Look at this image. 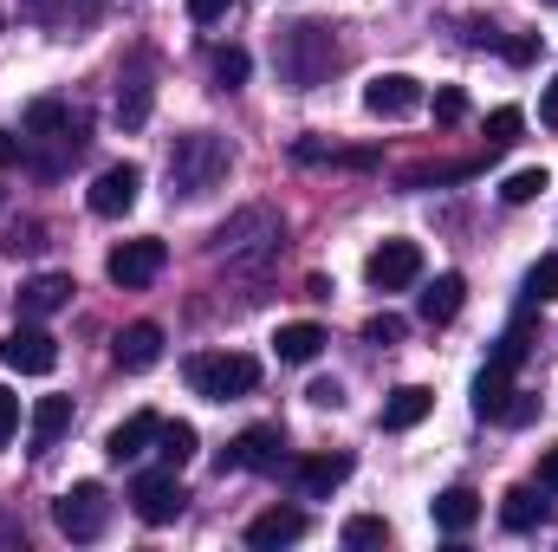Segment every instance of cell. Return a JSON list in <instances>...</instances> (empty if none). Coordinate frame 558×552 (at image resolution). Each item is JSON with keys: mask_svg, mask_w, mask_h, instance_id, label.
<instances>
[{"mask_svg": "<svg viewBox=\"0 0 558 552\" xmlns=\"http://www.w3.org/2000/svg\"><path fill=\"white\" fill-rule=\"evenodd\" d=\"M553 7H558V0H553Z\"/></svg>", "mask_w": 558, "mask_h": 552, "instance_id": "44", "label": "cell"}, {"mask_svg": "<svg viewBox=\"0 0 558 552\" xmlns=\"http://www.w3.org/2000/svg\"><path fill=\"white\" fill-rule=\"evenodd\" d=\"M13 429H20V397L0 384V442H13Z\"/></svg>", "mask_w": 558, "mask_h": 552, "instance_id": "37", "label": "cell"}, {"mask_svg": "<svg viewBox=\"0 0 558 552\" xmlns=\"http://www.w3.org/2000/svg\"><path fill=\"white\" fill-rule=\"evenodd\" d=\"M526 345H533V325H526V319H520V325H507V338H500V345H494V358H500V364H513V371H520V358H526Z\"/></svg>", "mask_w": 558, "mask_h": 552, "instance_id": "33", "label": "cell"}, {"mask_svg": "<svg viewBox=\"0 0 558 552\" xmlns=\"http://www.w3.org/2000/svg\"><path fill=\"white\" fill-rule=\"evenodd\" d=\"M364 111L371 118H410V111H422V79H410V72H377L364 85Z\"/></svg>", "mask_w": 558, "mask_h": 552, "instance_id": "13", "label": "cell"}, {"mask_svg": "<svg viewBox=\"0 0 558 552\" xmlns=\"http://www.w3.org/2000/svg\"><path fill=\"white\" fill-rule=\"evenodd\" d=\"M0 364L20 371V377H46V371L59 364V338L39 332V319H20V325L0 338Z\"/></svg>", "mask_w": 558, "mask_h": 552, "instance_id": "7", "label": "cell"}, {"mask_svg": "<svg viewBox=\"0 0 558 552\" xmlns=\"http://www.w3.org/2000/svg\"><path fill=\"white\" fill-rule=\"evenodd\" d=\"M507 59H513V65H533V59H539V39H507Z\"/></svg>", "mask_w": 558, "mask_h": 552, "instance_id": "40", "label": "cell"}, {"mask_svg": "<svg viewBox=\"0 0 558 552\" xmlns=\"http://www.w3.org/2000/svg\"><path fill=\"white\" fill-rule=\"evenodd\" d=\"M507 391H513V364L487 358V371L474 377V416H481V422H494V416H500V404H507Z\"/></svg>", "mask_w": 558, "mask_h": 552, "instance_id": "22", "label": "cell"}, {"mask_svg": "<svg viewBox=\"0 0 558 552\" xmlns=\"http://www.w3.org/2000/svg\"><path fill=\"white\" fill-rule=\"evenodd\" d=\"M351 552L364 547H390V520H377V514H357V520H344V533H338Z\"/></svg>", "mask_w": 558, "mask_h": 552, "instance_id": "28", "label": "cell"}, {"mask_svg": "<svg viewBox=\"0 0 558 552\" xmlns=\"http://www.w3.org/2000/svg\"><path fill=\"white\" fill-rule=\"evenodd\" d=\"M539 124H553L558 131V79L546 85V98H539Z\"/></svg>", "mask_w": 558, "mask_h": 552, "instance_id": "43", "label": "cell"}, {"mask_svg": "<svg viewBox=\"0 0 558 552\" xmlns=\"http://www.w3.org/2000/svg\"><path fill=\"white\" fill-rule=\"evenodd\" d=\"M228 143L215 137V131H189V137L169 143V189L182 195V202H195V195H208V189H221V176H228Z\"/></svg>", "mask_w": 558, "mask_h": 552, "instance_id": "2", "label": "cell"}, {"mask_svg": "<svg viewBox=\"0 0 558 552\" xmlns=\"http://www.w3.org/2000/svg\"><path fill=\"white\" fill-rule=\"evenodd\" d=\"M428 514H435L441 533H468V527L481 520V494H474V488H441V494L428 501Z\"/></svg>", "mask_w": 558, "mask_h": 552, "instance_id": "20", "label": "cell"}, {"mask_svg": "<svg viewBox=\"0 0 558 552\" xmlns=\"http://www.w3.org/2000/svg\"><path fill=\"white\" fill-rule=\"evenodd\" d=\"M546 189H553V176H546V169H513V176L500 182V202H507V208H526V202H539Z\"/></svg>", "mask_w": 558, "mask_h": 552, "instance_id": "27", "label": "cell"}, {"mask_svg": "<svg viewBox=\"0 0 558 552\" xmlns=\"http://www.w3.org/2000/svg\"><path fill=\"white\" fill-rule=\"evenodd\" d=\"M228 7H234V0H189V20H202V26H208V20H221Z\"/></svg>", "mask_w": 558, "mask_h": 552, "instance_id": "39", "label": "cell"}, {"mask_svg": "<svg viewBox=\"0 0 558 552\" xmlns=\"http://www.w3.org/2000/svg\"><path fill=\"white\" fill-rule=\"evenodd\" d=\"M364 279L377 292H397V286H416L422 279V248L416 241H384L371 261H364Z\"/></svg>", "mask_w": 558, "mask_h": 552, "instance_id": "11", "label": "cell"}, {"mask_svg": "<svg viewBox=\"0 0 558 552\" xmlns=\"http://www.w3.org/2000/svg\"><path fill=\"white\" fill-rule=\"evenodd\" d=\"M364 338H371V345H397V338H403V319H397V312H377V319H364Z\"/></svg>", "mask_w": 558, "mask_h": 552, "instance_id": "36", "label": "cell"}, {"mask_svg": "<svg viewBox=\"0 0 558 552\" xmlns=\"http://www.w3.org/2000/svg\"><path fill=\"white\" fill-rule=\"evenodd\" d=\"M52 520H59V533H65V540H98V533H105V520H111V501H105V488H98V481H72V488L52 501Z\"/></svg>", "mask_w": 558, "mask_h": 552, "instance_id": "6", "label": "cell"}, {"mask_svg": "<svg viewBox=\"0 0 558 552\" xmlns=\"http://www.w3.org/2000/svg\"><path fill=\"white\" fill-rule=\"evenodd\" d=\"M279 241H286V228H279L274 208H241V215H228V221L215 228V261L254 274V267H267L279 254Z\"/></svg>", "mask_w": 558, "mask_h": 552, "instance_id": "1", "label": "cell"}, {"mask_svg": "<svg viewBox=\"0 0 558 552\" xmlns=\"http://www.w3.org/2000/svg\"><path fill=\"white\" fill-rule=\"evenodd\" d=\"M137 195H143V169H137V163H111V169L92 182V195H85V202H92V215H105V221H111V215H131V208H137Z\"/></svg>", "mask_w": 558, "mask_h": 552, "instance_id": "12", "label": "cell"}, {"mask_svg": "<svg viewBox=\"0 0 558 552\" xmlns=\"http://www.w3.org/2000/svg\"><path fill=\"white\" fill-rule=\"evenodd\" d=\"M156 422H162V416H149V410L124 416V422H118V429H111V435H105V455H111V461H118V468H124V461H137L143 448H149V442H156Z\"/></svg>", "mask_w": 558, "mask_h": 552, "instance_id": "19", "label": "cell"}, {"mask_svg": "<svg viewBox=\"0 0 558 552\" xmlns=\"http://www.w3.org/2000/svg\"><path fill=\"white\" fill-rule=\"evenodd\" d=\"M539 488H546V494H558V448H546V455H539Z\"/></svg>", "mask_w": 558, "mask_h": 552, "instance_id": "42", "label": "cell"}, {"mask_svg": "<svg viewBox=\"0 0 558 552\" xmlns=\"http://www.w3.org/2000/svg\"><path fill=\"white\" fill-rule=\"evenodd\" d=\"M331 65H338V46H331V33H325L318 20L286 26V39H279V72L292 79V92H312Z\"/></svg>", "mask_w": 558, "mask_h": 552, "instance_id": "4", "label": "cell"}, {"mask_svg": "<svg viewBox=\"0 0 558 552\" xmlns=\"http://www.w3.org/2000/svg\"><path fill=\"white\" fill-rule=\"evenodd\" d=\"M428 410H435V391H428V384H403V391L384 397V416H377V422H384L390 435H403V429H416Z\"/></svg>", "mask_w": 558, "mask_h": 552, "instance_id": "17", "label": "cell"}, {"mask_svg": "<svg viewBox=\"0 0 558 552\" xmlns=\"http://www.w3.org/2000/svg\"><path fill=\"white\" fill-rule=\"evenodd\" d=\"M533 416H539V397H533V391H507V404H500V416H494V422L520 429V422H533Z\"/></svg>", "mask_w": 558, "mask_h": 552, "instance_id": "34", "label": "cell"}, {"mask_svg": "<svg viewBox=\"0 0 558 552\" xmlns=\"http://www.w3.org/2000/svg\"><path fill=\"white\" fill-rule=\"evenodd\" d=\"M143 118H149V85H137V79H131V85L118 92V124H124V131H137Z\"/></svg>", "mask_w": 558, "mask_h": 552, "instance_id": "31", "label": "cell"}, {"mask_svg": "<svg viewBox=\"0 0 558 552\" xmlns=\"http://www.w3.org/2000/svg\"><path fill=\"white\" fill-rule=\"evenodd\" d=\"M461 299H468V279L461 274H435L428 279V292H422V319H428V325H448V319L461 312Z\"/></svg>", "mask_w": 558, "mask_h": 552, "instance_id": "21", "label": "cell"}, {"mask_svg": "<svg viewBox=\"0 0 558 552\" xmlns=\"http://www.w3.org/2000/svg\"><path fill=\"white\" fill-rule=\"evenodd\" d=\"M546 520V488H513L507 501H500V527L507 533H533Z\"/></svg>", "mask_w": 558, "mask_h": 552, "instance_id": "23", "label": "cell"}, {"mask_svg": "<svg viewBox=\"0 0 558 552\" xmlns=\"http://www.w3.org/2000/svg\"><path fill=\"white\" fill-rule=\"evenodd\" d=\"M247 72H254V59H247L241 46H221V52H215V79H221V85H241Z\"/></svg>", "mask_w": 558, "mask_h": 552, "instance_id": "32", "label": "cell"}, {"mask_svg": "<svg viewBox=\"0 0 558 552\" xmlns=\"http://www.w3.org/2000/svg\"><path fill=\"white\" fill-rule=\"evenodd\" d=\"M156 455H162V468H189L195 461V422H156Z\"/></svg>", "mask_w": 558, "mask_h": 552, "instance_id": "26", "label": "cell"}, {"mask_svg": "<svg viewBox=\"0 0 558 552\" xmlns=\"http://www.w3.org/2000/svg\"><path fill=\"white\" fill-rule=\"evenodd\" d=\"M274 351L286 358V364H312V358L325 351V332H318V325H305V319H299V325H279Z\"/></svg>", "mask_w": 558, "mask_h": 552, "instance_id": "25", "label": "cell"}, {"mask_svg": "<svg viewBox=\"0 0 558 552\" xmlns=\"http://www.w3.org/2000/svg\"><path fill=\"white\" fill-rule=\"evenodd\" d=\"M279 461H286V435H279L274 422H254V429H241L228 448H221V475L234 468V475H274Z\"/></svg>", "mask_w": 558, "mask_h": 552, "instance_id": "8", "label": "cell"}, {"mask_svg": "<svg viewBox=\"0 0 558 552\" xmlns=\"http://www.w3.org/2000/svg\"><path fill=\"white\" fill-rule=\"evenodd\" d=\"M131 507H137L143 527H169L182 507H189V494H182V481H175V468H156V475H137L131 481Z\"/></svg>", "mask_w": 558, "mask_h": 552, "instance_id": "9", "label": "cell"}, {"mask_svg": "<svg viewBox=\"0 0 558 552\" xmlns=\"http://www.w3.org/2000/svg\"><path fill=\"white\" fill-rule=\"evenodd\" d=\"M65 429H72V397H39L33 404V455H46Z\"/></svg>", "mask_w": 558, "mask_h": 552, "instance_id": "24", "label": "cell"}, {"mask_svg": "<svg viewBox=\"0 0 558 552\" xmlns=\"http://www.w3.org/2000/svg\"><path fill=\"white\" fill-rule=\"evenodd\" d=\"M292 540H305V514H299V507H267V514L247 527V547H260V552L292 547Z\"/></svg>", "mask_w": 558, "mask_h": 552, "instance_id": "18", "label": "cell"}, {"mask_svg": "<svg viewBox=\"0 0 558 552\" xmlns=\"http://www.w3.org/2000/svg\"><path fill=\"white\" fill-rule=\"evenodd\" d=\"M26 143H52V156L39 163V176H59L72 156H85V118L59 98H33L26 105Z\"/></svg>", "mask_w": 558, "mask_h": 552, "instance_id": "3", "label": "cell"}, {"mask_svg": "<svg viewBox=\"0 0 558 552\" xmlns=\"http://www.w3.org/2000/svg\"><path fill=\"white\" fill-rule=\"evenodd\" d=\"M111 358H118V371H149V364L162 358V325H156V319L124 325V332L111 338Z\"/></svg>", "mask_w": 558, "mask_h": 552, "instance_id": "14", "label": "cell"}, {"mask_svg": "<svg viewBox=\"0 0 558 552\" xmlns=\"http://www.w3.org/2000/svg\"><path fill=\"white\" fill-rule=\"evenodd\" d=\"M254 384H260V364L247 351H202V358H189V391L208 397V404H234Z\"/></svg>", "mask_w": 558, "mask_h": 552, "instance_id": "5", "label": "cell"}, {"mask_svg": "<svg viewBox=\"0 0 558 552\" xmlns=\"http://www.w3.org/2000/svg\"><path fill=\"white\" fill-rule=\"evenodd\" d=\"M169 267V248L156 241V235H137V241H118L111 248V261H105V274L118 279V286H149V279Z\"/></svg>", "mask_w": 558, "mask_h": 552, "instance_id": "10", "label": "cell"}, {"mask_svg": "<svg viewBox=\"0 0 558 552\" xmlns=\"http://www.w3.org/2000/svg\"><path fill=\"white\" fill-rule=\"evenodd\" d=\"M344 475H351V455H305V461H292V481H299L305 501H325Z\"/></svg>", "mask_w": 558, "mask_h": 552, "instance_id": "16", "label": "cell"}, {"mask_svg": "<svg viewBox=\"0 0 558 552\" xmlns=\"http://www.w3.org/2000/svg\"><path fill=\"white\" fill-rule=\"evenodd\" d=\"M526 299H558V254H539L533 267H526Z\"/></svg>", "mask_w": 558, "mask_h": 552, "instance_id": "29", "label": "cell"}, {"mask_svg": "<svg viewBox=\"0 0 558 552\" xmlns=\"http://www.w3.org/2000/svg\"><path fill=\"white\" fill-rule=\"evenodd\" d=\"M461 118H468V98H461L454 85H441V92H435V124H461Z\"/></svg>", "mask_w": 558, "mask_h": 552, "instance_id": "35", "label": "cell"}, {"mask_svg": "<svg viewBox=\"0 0 558 552\" xmlns=\"http://www.w3.org/2000/svg\"><path fill=\"white\" fill-rule=\"evenodd\" d=\"M72 274H39V279H26L20 286V319H52L59 305H72Z\"/></svg>", "mask_w": 558, "mask_h": 552, "instance_id": "15", "label": "cell"}, {"mask_svg": "<svg viewBox=\"0 0 558 552\" xmlns=\"http://www.w3.org/2000/svg\"><path fill=\"white\" fill-rule=\"evenodd\" d=\"M526 131V118L513 111V105H500V111H487V149H507V143Z\"/></svg>", "mask_w": 558, "mask_h": 552, "instance_id": "30", "label": "cell"}, {"mask_svg": "<svg viewBox=\"0 0 558 552\" xmlns=\"http://www.w3.org/2000/svg\"><path fill=\"white\" fill-rule=\"evenodd\" d=\"M13 163H26V137H13V131H0V169H13Z\"/></svg>", "mask_w": 558, "mask_h": 552, "instance_id": "38", "label": "cell"}, {"mask_svg": "<svg viewBox=\"0 0 558 552\" xmlns=\"http://www.w3.org/2000/svg\"><path fill=\"white\" fill-rule=\"evenodd\" d=\"M305 397H312V404H318V410H338V404H344V391H338V384H312V391H305Z\"/></svg>", "mask_w": 558, "mask_h": 552, "instance_id": "41", "label": "cell"}]
</instances>
